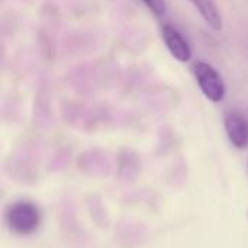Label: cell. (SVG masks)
I'll return each instance as SVG.
<instances>
[{
  "label": "cell",
  "mask_w": 248,
  "mask_h": 248,
  "mask_svg": "<svg viewBox=\"0 0 248 248\" xmlns=\"http://www.w3.org/2000/svg\"><path fill=\"white\" fill-rule=\"evenodd\" d=\"M4 219L12 232L17 235H29L38 230L41 224V212L32 202L17 201L6 208Z\"/></svg>",
  "instance_id": "1"
},
{
  "label": "cell",
  "mask_w": 248,
  "mask_h": 248,
  "mask_svg": "<svg viewBox=\"0 0 248 248\" xmlns=\"http://www.w3.org/2000/svg\"><path fill=\"white\" fill-rule=\"evenodd\" d=\"M192 71L201 92L208 100L214 103H221L225 99V81L214 65L205 61H196L192 65Z\"/></svg>",
  "instance_id": "2"
},
{
  "label": "cell",
  "mask_w": 248,
  "mask_h": 248,
  "mask_svg": "<svg viewBox=\"0 0 248 248\" xmlns=\"http://www.w3.org/2000/svg\"><path fill=\"white\" fill-rule=\"evenodd\" d=\"M224 126L230 142L237 150L248 147V118L238 110H228L224 115Z\"/></svg>",
  "instance_id": "3"
},
{
  "label": "cell",
  "mask_w": 248,
  "mask_h": 248,
  "mask_svg": "<svg viewBox=\"0 0 248 248\" xmlns=\"http://www.w3.org/2000/svg\"><path fill=\"white\" fill-rule=\"evenodd\" d=\"M161 38L171 54V57L180 62H189L192 60V48L186 38L173 26L170 25H163L161 26Z\"/></svg>",
  "instance_id": "4"
},
{
  "label": "cell",
  "mask_w": 248,
  "mask_h": 248,
  "mask_svg": "<svg viewBox=\"0 0 248 248\" xmlns=\"http://www.w3.org/2000/svg\"><path fill=\"white\" fill-rule=\"evenodd\" d=\"M190 3L196 7L202 19L206 22V25L215 31L221 32L222 31V16L218 9V6L214 3V0H190Z\"/></svg>",
  "instance_id": "5"
},
{
  "label": "cell",
  "mask_w": 248,
  "mask_h": 248,
  "mask_svg": "<svg viewBox=\"0 0 248 248\" xmlns=\"http://www.w3.org/2000/svg\"><path fill=\"white\" fill-rule=\"evenodd\" d=\"M142 1L148 7V10L157 17H163L167 12V6L164 0H142Z\"/></svg>",
  "instance_id": "6"
},
{
  "label": "cell",
  "mask_w": 248,
  "mask_h": 248,
  "mask_svg": "<svg viewBox=\"0 0 248 248\" xmlns=\"http://www.w3.org/2000/svg\"><path fill=\"white\" fill-rule=\"evenodd\" d=\"M247 167H248V163H247Z\"/></svg>",
  "instance_id": "7"
}]
</instances>
